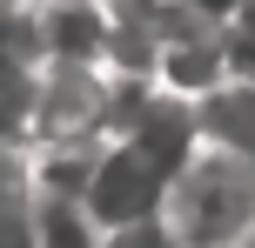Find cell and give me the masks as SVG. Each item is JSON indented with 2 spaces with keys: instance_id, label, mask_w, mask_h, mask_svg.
Segmentation results:
<instances>
[{
  "instance_id": "5",
  "label": "cell",
  "mask_w": 255,
  "mask_h": 248,
  "mask_svg": "<svg viewBox=\"0 0 255 248\" xmlns=\"http://www.w3.org/2000/svg\"><path fill=\"white\" fill-rule=\"evenodd\" d=\"M34 215H40L34 161L27 148H0V248H34Z\"/></svg>"
},
{
  "instance_id": "3",
  "label": "cell",
  "mask_w": 255,
  "mask_h": 248,
  "mask_svg": "<svg viewBox=\"0 0 255 248\" xmlns=\"http://www.w3.org/2000/svg\"><path fill=\"white\" fill-rule=\"evenodd\" d=\"M229 81V54H222V20H188L175 34H161L154 54V87L181 94V101H202L208 87Z\"/></svg>"
},
{
  "instance_id": "10",
  "label": "cell",
  "mask_w": 255,
  "mask_h": 248,
  "mask_svg": "<svg viewBox=\"0 0 255 248\" xmlns=\"http://www.w3.org/2000/svg\"><path fill=\"white\" fill-rule=\"evenodd\" d=\"M242 248H255V228H249V242H242Z\"/></svg>"
},
{
  "instance_id": "6",
  "label": "cell",
  "mask_w": 255,
  "mask_h": 248,
  "mask_svg": "<svg viewBox=\"0 0 255 248\" xmlns=\"http://www.w3.org/2000/svg\"><path fill=\"white\" fill-rule=\"evenodd\" d=\"M34 248H101V228L81 201L67 195H40V215H34Z\"/></svg>"
},
{
  "instance_id": "4",
  "label": "cell",
  "mask_w": 255,
  "mask_h": 248,
  "mask_svg": "<svg viewBox=\"0 0 255 248\" xmlns=\"http://www.w3.org/2000/svg\"><path fill=\"white\" fill-rule=\"evenodd\" d=\"M195 134L222 155H235L242 168H255V87L242 81H222L195 101Z\"/></svg>"
},
{
  "instance_id": "7",
  "label": "cell",
  "mask_w": 255,
  "mask_h": 248,
  "mask_svg": "<svg viewBox=\"0 0 255 248\" xmlns=\"http://www.w3.org/2000/svg\"><path fill=\"white\" fill-rule=\"evenodd\" d=\"M222 54H229V81L255 87V0H242L222 20Z\"/></svg>"
},
{
  "instance_id": "8",
  "label": "cell",
  "mask_w": 255,
  "mask_h": 248,
  "mask_svg": "<svg viewBox=\"0 0 255 248\" xmlns=\"http://www.w3.org/2000/svg\"><path fill=\"white\" fill-rule=\"evenodd\" d=\"M101 248H175L161 235V222H141V228H115V235H101Z\"/></svg>"
},
{
  "instance_id": "2",
  "label": "cell",
  "mask_w": 255,
  "mask_h": 248,
  "mask_svg": "<svg viewBox=\"0 0 255 248\" xmlns=\"http://www.w3.org/2000/svg\"><path fill=\"white\" fill-rule=\"evenodd\" d=\"M161 188H168V168H154L134 141H101L88 188H81V208L94 215L101 235H115V228H141L161 215Z\"/></svg>"
},
{
  "instance_id": "1",
  "label": "cell",
  "mask_w": 255,
  "mask_h": 248,
  "mask_svg": "<svg viewBox=\"0 0 255 248\" xmlns=\"http://www.w3.org/2000/svg\"><path fill=\"white\" fill-rule=\"evenodd\" d=\"M154 222L175 248H242L255 228V168L195 141V155L168 174Z\"/></svg>"
},
{
  "instance_id": "9",
  "label": "cell",
  "mask_w": 255,
  "mask_h": 248,
  "mask_svg": "<svg viewBox=\"0 0 255 248\" xmlns=\"http://www.w3.org/2000/svg\"><path fill=\"white\" fill-rule=\"evenodd\" d=\"M181 7H188V13H202V20H229L242 0H181Z\"/></svg>"
}]
</instances>
